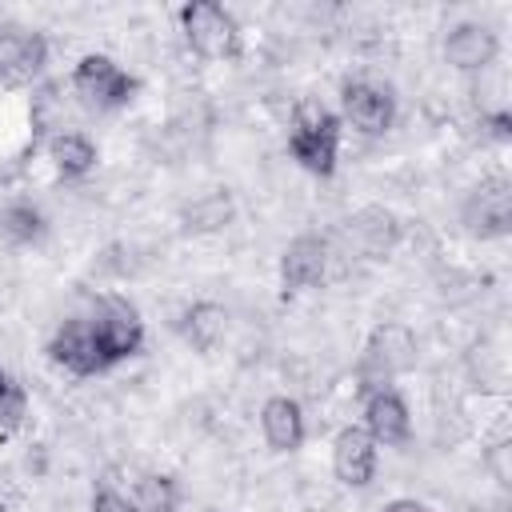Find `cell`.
Here are the masks:
<instances>
[{"mask_svg": "<svg viewBox=\"0 0 512 512\" xmlns=\"http://www.w3.org/2000/svg\"><path fill=\"white\" fill-rule=\"evenodd\" d=\"M396 216L392 212H384V208H364V212H356L352 220H348V236L360 244V252H368V256H380V252H388L392 244H396Z\"/></svg>", "mask_w": 512, "mask_h": 512, "instance_id": "cell-15", "label": "cell"}, {"mask_svg": "<svg viewBox=\"0 0 512 512\" xmlns=\"http://www.w3.org/2000/svg\"><path fill=\"white\" fill-rule=\"evenodd\" d=\"M48 152H52V164H56L64 176H84V172L96 168V148H92V140L80 136V132H64V136H56Z\"/></svg>", "mask_w": 512, "mask_h": 512, "instance_id": "cell-17", "label": "cell"}, {"mask_svg": "<svg viewBox=\"0 0 512 512\" xmlns=\"http://www.w3.org/2000/svg\"><path fill=\"white\" fill-rule=\"evenodd\" d=\"M288 148L308 172L328 176L336 168V152H340V120L320 104H304L292 120Z\"/></svg>", "mask_w": 512, "mask_h": 512, "instance_id": "cell-2", "label": "cell"}, {"mask_svg": "<svg viewBox=\"0 0 512 512\" xmlns=\"http://www.w3.org/2000/svg\"><path fill=\"white\" fill-rule=\"evenodd\" d=\"M88 324H92L96 344H100V352H104L108 364H116V360L140 352V344H144L140 312H136L128 300H120V296L100 300V308H96V316H92Z\"/></svg>", "mask_w": 512, "mask_h": 512, "instance_id": "cell-4", "label": "cell"}, {"mask_svg": "<svg viewBox=\"0 0 512 512\" xmlns=\"http://www.w3.org/2000/svg\"><path fill=\"white\" fill-rule=\"evenodd\" d=\"M224 308L220 304H192L188 312H184V320H180V332H184V340L192 344V348H200V352H208V348H216V340L224 336Z\"/></svg>", "mask_w": 512, "mask_h": 512, "instance_id": "cell-16", "label": "cell"}, {"mask_svg": "<svg viewBox=\"0 0 512 512\" xmlns=\"http://www.w3.org/2000/svg\"><path fill=\"white\" fill-rule=\"evenodd\" d=\"M4 232H8L12 240H20V244L40 240V236H44V216H40L32 204H12V208L4 212Z\"/></svg>", "mask_w": 512, "mask_h": 512, "instance_id": "cell-20", "label": "cell"}, {"mask_svg": "<svg viewBox=\"0 0 512 512\" xmlns=\"http://www.w3.org/2000/svg\"><path fill=\"white\" fill-rule=\"evenodd\" d=\"M92 512H136V504L104 488V492H96V496H92Z\"/></svg>", "mask_w": 512, "mask_h": 512, "instance_id": "cell-22", "label": "cell"}, {"mask_svg": "<svg viewBox=\"0 0 512 512\" xmlns=\"http://www.w3.org/2000/svg\"><path fill=\"white\" fill-rule=\"evenodd\" d=\"M384 512H432V508H424V504H416V500H392Z\"/></svg>", "mask_w": 512, "mask_h": 512, "instance_id": "cell-24", "label": "cell"}, {"mask_svg": "<svg viewBox=\"0 0 512 512\" xmlns=\"http://www.w3.org/2000/svg\"><path fill=\"white\" fill-rule=\"evenodd\" d=\"M412 364H416V340H412V332L400 328V324L376 328L372 340L364 344V356H360V392L364 396L384 392Z\"/></svg>", "mask_w": 512, "mask_h": 512, "instance_id": "cell-1", "label": "cell"}, {"mask_svg": "<svg viewBox=\"0 0 512 512\" xmlns=\"http://www.w3.org/2000/svg\"><path fill=\"white\" fill-rule=\"evenodd\" d=\"M364 420H368L364 432H368L376 444H404L408 432H412L408 408H404V400H400L392 388L364 396Z\"/></svg>", "mask_w": 512, "mask_h": 512, "instance_id": "cell-13", "label": "cell"}, {"mask_svg": "<svg viewBox=\"0 0 512 512\" xmlns=\"http://www.w3.org/2000/svg\"><path fill=\"white\" fill-rule=\"evenodd\" d=\"M508 124H512V120H508V112H492V116H488V128H492V136H496V140H508V132H512Z\"/></svg>", "mask_w": 512, "mask_h": 512, "instance_id": "cell-23", "label": "cell"}, {"mask_svg": "<svg viewBox=\"0 0 512 512\" xmlns=\"http://www.w3.org/2000/svg\"><path fill=\"white\" fill-rule=\"evenodd\" d=\"M340 104H344V116L352 120V128H360L364 136H380L392 124V112H396L388 88H376V84H364V80L348 84Z\"/></svg>", "mask_w": 512, "mask_h": 512, "instance_id": "cell-11", "label": "cell"}, {"mask_svg": "<svg viewBox=\"0 0 512 512\" xmlns=\"http://www.w3.org/2000/svg\"><path fill=\"white\" fill-rule=\"evenodd\" d=\"M72 88L96 108H116V104H128V96L136 92V80L108 56H84L72 68Z\"/></svg>", "mask_w": 512, "mask_h": 512, "instance_id": "cell-6", "label": "cell"}, {"mask_svg": "<svg viewBox=\"0 0 512 512\" xmlns=\"http://www.w3.org/2000/svg\"><path fill=\"white\" fill-rule=\"evenodd\" d=\"M48 352H52V360H56L60 368H68L72 376H96V372L108 368V360H104V352H100V344H96L92 324H80V320L64 324V328L52 336Z\"/></svg>", "mask_w": 512, "mask_h": 512, "instance_id": "cell-7", "label": "cell"}, {"mask_svg": "<svg viewBox=\"0 0 512 512\" xmlns=\"http://www.w3.org/2000/svg\"><path fill=\"white\" fill-rule=\"evenodd\" d=\"M260 428H264V440L276 448V452H292L304 444V412L296 400L288 396H272L260 412Z\"/></svg>", "mask_w": 512, "mask_h": 512, "instance_id": "cell-14", "label": "cell"}, {"mask_svg": "<svg viewBox=\"0 0 512 512\" xmlns=\"http://www.w3.org/2000/svg\"><path fill=\"white\" fill-rule=\"evenodd\" d=\"M136 512H176V488L164 476H144L136 484Z\"/></svg>", "mask_w": 512, "mask_h": 512, "instance_id": "cell-18", "label": "cell"}, {"mask_svg": "<svg viewBox=\"0 0 512 512\" xmlns=\"http://www.w3.org/2000/svg\"><path fill=\"white\" fill-rule=\"evenodd\" d=\"M332 468L348 488H364L376 472V440L364 428H344L332 444Z\"/></svg>", "mask_w": 512, "mask_h": 512, "instance_id": "cell-10", "label": "cell"}, {"mask_svg": "<svg viewBox=\"0 0 512 512\" xmlns=\"http://www.w3.org/2000/svg\"><path fill=\"white\" fill-rule=\"evenodd\" d=\"M228 216H232L228 196L224 192H212V196H204V200H196L188 208V228H220Z\"/></svg>", "mask_w": 512, "mask_h": 512, "instance_id": "cell-21", "label": "cell"}, {"mask_svg": "<svg viewBox=\"0 0 512 512\" xmlns=\"http://www.w3.org/2000/svg\"><path fill=\"white\" fill-rule=\"evenodd\" d=\"M460 216H464V224H468L472 236H484V240H488V236H504L508 224H512V184H508L504 176L480 180V184L468 192Z\"/></svg>", "mask_w": 512, "mask_h": 512, "instance_id": "cell-5", "label": "cell"}, {"mask_svg": "<svg viewBox=\"0 0 512 512\" xmlns=\"http://www.w3.org/2000/svg\"><path fill=\"white\" fill-rule=\"evenodd\" d=\"M328 272V244L316 240V236H296L288 248H284V260H280V276H284V288L300 292V288H312L320 284Z\"/></svg>", "mask_w": 512, "mask_h": 512, "instance_id": "cell-12", "label": "cell"}, {"mask_svg": "<svg viewBox=\"0 0 512 512\" xmlns=\"http://www.w3.org/2000/svg\"><path fill=\"white\" fill-rule=\"evenodd\" d=\"M24 388L0 368V436H8V432H16L20 428V420H24Z\"/></svg>", "mask_w": 512, "mask_h": 512, "instance_id": "cell-19", "label": "cell"}, {"mask_svg": "<svg viewBox=\"0 0 512 512\" xmlns=\"http://www.w3.org/2000/svg\"><path fill=\"white\" fill-rule=\"evenodd\" d=\"M48 60V44L40 32L28 28H0V76L8 84L32 80Z\"/></svg>", "mask_w": 512, "mask_h": 512, "instance_id": "cell-8", "label": "cell"}, {"mask_svg": "<svg viewBox=\"0 0 512 512\" xmlns=\"http://www.w3.org/2000/svg\"><path fill=\"white\" fill-rule=\"evenodd\" d=\"M496 32L488 28V24H476V20H464V24H456L452 32H448V40H444V56H448V64L452 68H460V72H480V68H488L492 60H496Z\"/></svg>", "mask_w": 512, "mask_h": 512, "instance_id": "cell-9", "label": "cell"}, {"mask_svg": "<svg viewBox=\"0 0 512 512\" xmlns=\"http://www.w3.org/2000/svg\"><path fill=\"white\" fill-rule=\"evenodd\" d=\"M180 24H184L188 44L200 56H208V60H232V56H240V28H236L232 12H224L220 4L192 0V4L180 8Z\"/></svg>", "mask_w": 512, "mask_h": 512, "instance_id": "cell-3", "label": "cell"}]
</instances>
